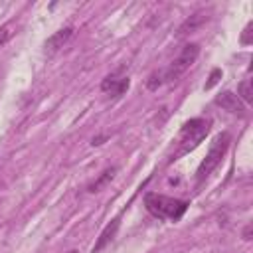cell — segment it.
I'll return each mask as SVG.
<instances>
[{
    "label": "cell",
    "mask_w": 253,
    "mask_h": 253,
    "mask_svg": "<svg viewBox=\"0 0 253 253\" xmlns=\"http://www.w3.org/2000/svg\"><path fill=\"white\" fill-rule=\"evenodd\" d=\"M10 30H12L10 26H2V28H0V47L10 40V36H12V32H10Z\"/></svg>",
    "instance_id": "5bb4252c"
},
{
    "label": "cell",
    "mask_w": 253,
    "mask_h": 253,
    "mask_svg": "<svg viewBox=\"0 0 253 253\" xmlns=\"http://www.w3.org/2000/svg\"><path fill=\"white\" fill-rule=\"evenodd\" d=\"M71 36H73V28H61V30H57L53 36H49L45 40V51H57L59 47L65 45V42Z\"/></svg>",
    "instance_id": "ba28073f"
},
{
    "label": "cell",
    "mask_w": 253,
    "mask_h": 253,
    "mask_svg": "<svg viewBox=\"0 0 253 253\" xmlns=\"http://www.w3.org/2000/svg\"><path fill=\"white\" fill-rule=\"evenodd\" d=\"M160 85H164V75H162V71H154V73L148 77L146 87H148L150 91H156Z\"/></svg>",
    "instance_id": "8fae6325"
},
{
    "label": "cell",
    "mask_w": 253,
    "mask_h": 253,
    "mask_svg": "<svg viewBox=\"0 0 253 253\" xmlns=\"http://www.w3.org/2000/svg\"><path fill=\"white\" fill-rule=\"evenodd\" d=\"M115 172H117V168H115V166H111V168L103 170V172L99 174V178H97L95 182H91V184H89V188H87V190H89V192H99L103 186H107V184L115 178Z\"/></svg>",
    "instance_id": "9c48e42d"
},
{
    "label": "cell",
    "mask_w": 253,
    "mask_h": 253,
    "mask_svg": "<svg viewBox=\"0 0 253 253\" xmlns=\"http://www.w3.org/2000/svg\"><path fill=\"white\" fill-rule=\"evenodd\" d=\"M243 239H247V241L251 239V223L245 225V229H243Z\"/></svg>",
    "instance_id": "2e32d148"
},
{
    "label": "cell",
    "mask_w": 253,
    "mask_h": 253,
    "mask_svg": "<svg viewBox=\"0 0 253 253\" xmlns=\"http://www.w3.org/2000/svg\"><path fill=\"white\" fill-rule=\"evenodd\" d=\"M105 138H107V136H97V138H93V142H91V144H93V146H97V144H103V140H105Z\"/></svg>",
    "instance_id": "e0dca14e"
},
{
    "label": "cell",
    "mask_w": 253,
    "mask_h": 253,
    "mask_svg": "<svg viewBox=\"0 0 253 253\" xmlns=\"http://www.w3.org/2000/svg\"><path fill=\"white\" fill-rule=\"evenodd\" d=\"M144 206L154 217L172 219V221H178L188 210V202L168 198V196H162V194H154V192L144 196Z\"/></svg>",
    "instance_id": "6da1fadb"
},
{
    "label": "cell",
    "mask_w": 253,
    "mask_h": 253,
    "mask_svg": "<svg viewBox=\"0 0 253 253\" xmlns=\"http://www.w3.org/2000/svg\"><path fill=\"white\" fill-rule=\"evenodd\" d=\"M215 105H219L221 109H225V111H229V113L243 115V105H241L239 97H237V95H233V93H229V91L219 93V95L215 97Z\"/></svg>",
    "instance_id": "8992f818"
},
{
    "label": "cell",
    "mask_w": 253,
    "mask_h": 253,
    "mask_svg": "<svg viewBox=\"0 0 253 253\" xmlns=\"http://www.w3.org/2000/svg\"><path fill=\"white\" fill-rule=\"evenodd\" d=\"M239 95H241V99L245 103H251L253 101V91H251V81L249 79H245V81L239 83Z\"/></svg>",
    "instance_id": "7c38bea8"
},
{
    "label": "cell",
    "mask_w": 253,
    "mask_h": 253,
    "mask_svg": "<svg viewBox=\"0 0 253 253\" xmlns=\"http://www.w3.org/2000/svg\"><path fill=\"white\" fill-rule=\"evenodd\" d=\"M229 142H231V136H229V132H221V134H217L215 138H213V142L210 144V150H208V154H206V158L202 160V164L198 166V182H202V180H206L215 168H217V164L221 162V158H223V154L227 152V146H229Z\"/></svg>",
    "instance_id": "7a4b0ae2"
},
{
    "label": "cell",
    "mask_w": 253,
    "mask_h": 253,
    "mask_svg": "<svg viewBox=\"0 0 253 253\" xmlns=\"http://www.w3.org/2000/svg\"><path fill=\"white\" fill-rule=\"evenodd\" d=\"M198 55H200V45H198V43H186V45L182 47L180 55H178L166 69H162L164 83L176 81L184 71H188V69L194 65V61L198 59Z\"/></svg>",
    "instance_id": "277c9868"
},
{
    "label": "cell",
    "mask_w": 253,
    "mask_h": 253,
    "mask_svg": "<svg viewBox=\"0 0 253 253\" xmlns=\"http://www.w3.org/2000/svg\"><path fill=\"white\" fill-rule=\"evenodd\" d=\"M219 79H221V69H217V67H215V69H211V73H210V79L206 81L204 89H211V87H213V85H215Z\"/></svg>",
    "instance_id": "4fadbf2b"
},
{
    "label": "cell",
    "mask_w": 253,
    "mask_h": 253,
    "mask_svg": "<svg viewBox=\"0 0 253 253\" xmlns=\"http://www.w3.org/2000/svg\"><path fill=\"white\" fill-rule=\"evenodd\" d=\"M208 130H210V121H206V119L188 121L180 130V148L174 152V156H182V154L190 152L192 148H196L204 140Z\"/></svg>",
    "instance_id": "3957f363"
},
{
    "label": "cell",
    "mask_w": 253,
    "mask_h": 253,
    "mask_svg": "<svg viewBox=\"0 0 253 253\" xmlns=\"http://www.w3.org/2000/svg\"><path fill=\"white\" fill-rule=\"evenodd\" d=\"M249 34H251V24H247V28H245V34L241 36V42H243V43H249V42H251Z\"/></svg>",
    "instance_id": "9a60e30c"
},
{
    "label": "cell",
    "mask_w": 253,
    "mask_h": 253,
    "mask_svg": "<svg viewBox=\"0 0 253 253\" xmlns=\"http://www.w3.org/2000/svg\"><path fill=\"white\" fill-rule=\"evenodd\" d=\"M208 20V16H204V14H194V16H190L182 26H180V30H178V36H186V34H190V32H194L198 26H202L204 22Z\"/></svg>",
    "instance_id": "30bf717a"
},
{
    "label": "cell",
    "mask_w": 253,
    "mask_h": 253,
    "mask_svg": "<svg viewBox=\"0 0 253 253\" xmlns=\"http://www.w3.org/2000/svg\"><path fill=\"white\" fill-rule=\"evenodd\" d=\"M69 253H79V251H75V249H73V251H69Z\"/></svg>",
    "instance_id": "ac0fdd59"
},
{
    "label": "cell",
    "mask_w": 253,
    "mask_h": 253,
    "mask_svg": "<svg viewBox=\"0 0 253 253\" xmlns=\"http://www.w3.org/2000/svg\"><path fill=\"white\" fill-rule=\"evenodd\" d=\"M119 225H121V221H119V217H115L103 231H101V235H99V239H97V243L93 245V249H91V253H99L101 249H105L111 241H113V237H115V233H117V229H119Z\"/></svg>",
    "instance_id": "52a82bcc"
},
{
    "label": "cell",
    "mask_w": 253,
    "mask_h": 253,
    "mask_svg": "<svg viewBox=\"0 0 253 253\" xmlns=\"http://www.w3.org/2000/svg\"><path fill=\"white\" fill-rule=\"evenodd\" d=\"M128 77L126 75H121L119 71L117 73H111V75H107L105 79H103V83H101V91H105V93H109L111 97H121L126 89H128Z\"/></svg>",
    "instance_id": "5b68a950"
}]
</instances>
